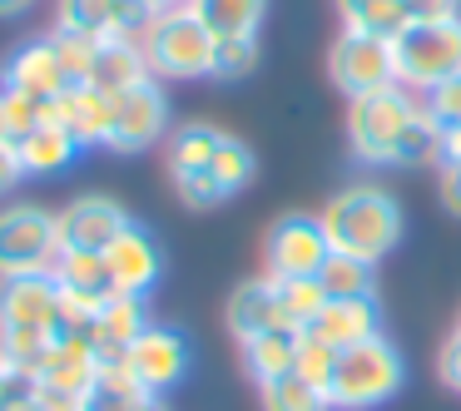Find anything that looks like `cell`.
I'll return each instance as SVG.
<instances>
[{
    "label": "cell",
    "instance_id": "1",
    "mask_svg": "<svg viewBox=\"0 0 461 411\" xmlns=\"http://www.w3.org/2000/svg\"><path fill=\"white\" fill-rule=\"evenodd\" d=\"M60 332H70V327H65L55 273L0 278V367L31 381V371L41 367L45 347Z\"/></svg>",
    "mask_w": 461,
    "mask_h": 411
},
{
    "label": "cell",
    "instance_id": "2",
    "mask_svg": "<svg viewBox=\"0 0 461 411\" xmlns=\"http://www.w3.org/2000/svg\"><path fill=\"white\" fill-rule=\"evenodd\" d=\"M318 219H322V233H328L332 253H352V258H367V263L397 253L402 233H407L402 203L382 183H367V179L338 189L322 203Z\"/></svg>",
    "mask_w": 461,
    "mask_h": 411
},
{
    "label": "cell",
    "instance_id": "3",
    "mask_svg": "<svg viewBox=\"0 0 461 411\" xmlns=\"http://www.w3.org/2000/svg\"><path fill=\"white\" fill-rule=\"evenodd\" d=\"M421 94L402 90V85H382L357 100H348V149L362 169H392L397 144L407 134V124L417 120Z\"/></svg>",
    "mask_w": 461,
    "mask_h": 411
},
{
    "label": "cell",
    "instance_id": "4",
    "mask_svg": "<svg viewBox=\"0 0 461 411\" xmlns=\"http://www.w3.org/2000/svg\"><path fill=\"white\" fill-rule=\"evenodd\" d=\"M407 381V357L392 337H367L357 347L338 352V377H332V411H377Z\"/></svg>",
    "mask_w": 461,
    "mask_h": 411
},
{
    "label": "cell",
    "instance_id": "5",
    "mask_svg": "<svg viewBox=\"0 0 461 411\" xmlns=\"http://www.w3.org/2000/svg\"><path fill=\"white\" fill-rule=\"evenodd\" d=\"M213 31L199 21V15L184 5V11H164L149 21V31H144L140 40V55L144 65H149L154 80H209L213 70Z\"/></svg>",
    "mask_w": 461,
    "mask_h": 411
},
{
    "label": "cell",
    "instance_id": "6",
    "mask_svg": "<svg viewBox=\"0 0 461 411\" xmlns=\"http://www.w3.org/2000/svg\"><path fill=\"white\" fill-rule=\"evenodd\" d=\"M392 65H397V85L411 94H427L437 85L461 75V15L437 25H407L392 35Z\"/></svg>",
    "mask_w": 461,
    "mask_h": 411
},
{
    "label": "cell",
    "instance_id": "7",
    "mask_svg": "<svg viewBox=\"0 0 461 411\" xmlns=\"http://www.w3.org/2000/svg\"><path fill=\"white\" fill-rule=\"evenodd\" d=\"M60 263V219L41 203H5L0 209V278L50 273Z\"/></svg>",
    "mask_w": 461,
    "mask_h": 411
},
{
    "label": "cell",
    "instance_id": "8",
    "mask_svg": "<svg viewBox=\"0 0 461 411\" xmlns=\"http://www.w3.org/2000/svg\"><path fill=\"white\" fill-rule=\"evenodd\" d=\"M332 243L318 213H283L263 233V273L268 278H318Z\"/></svg>",
    "mask_w": 461,
    "mask_h": 411
},
{
    "label": "cell",
    "instance_id": "9",
    "mask_svg": "<svg viewBox=\"0 0 461 411\" xmlns=\"http://www.w3.org/2000/svg\"><path fill=\"white\" fill-rule=\"evenodd\" d=\"M328 80L338 94L357 100L367 90H382V85H397V65H392V40L372 31H342L338 40L328 45Z\"/></svg>",
    "mask_w": 461,
    "mask_h": 411
},
{
    "label": "cell",
    "instance_id": "10",
    "mask_svg": "<svg viewBox=\"0 0 461 411\" xmlns=\"http://www.w3.org/2000/svg\"><path fill=\"white\" fill-rule=\"evenodd\" d=\"M149 21H154L149 0H60L55 5V31L90 35V40L140 45Z\"/></svg>",
    "mask_w": 461,
    "mask_h": 411
},
{
    "label": "cell",
    "instance_id": "11",
    "mask_svg": "<svg viewBox=\"0 0 461 411\" xmlns=\"http://www.w3.org/2000/svg\"><path fill=\"white\" fill-rule=\"evenodd\" d=\"M159 139H169V100H164L159 80H144L114 100V124L104 149L110 154H144Z\"/></svg>",
    "mask_w": 461,
    "mask_h": 411
},
{
    "label": "cell",
    "instance_id": "12",
    "mask_svg": "<svg viewBox=\"0 0 461 411\" xmlns=\"http://www.w3.org/2000/svg\"><path fill=\"white\" fill-rule=\"evenodd\" d=\"M50 273H55V282H60V308H65V327H70V332H85L95 312L114 298L104 253H70V248H60V263H55Z\"/></svg>",
    "mask_w": 461,
    "mask_h": 411
},
{
    "label": "cell",
    "instance_id": "13",
    "mask_svg": "<svg viewBox=\"0 0 461 411\" xmlns=\"http://www.w3.org/2000/svg\"><path fill=\"white\" fill-rule=\"evenodd\" d=\"M55 219H60V248L70 253H104L134 223L130 209L120 199H104V193H80Z\"/></svg>",
    "mask_w": 461,
    "mask_h": 411
},
{
    "label": "cell",
    "instance_id": "14",
    "mask_svg": "<svg viewBox=\"0 0 461 411\" xmlns=\"http://www.w3.org/2000/svg\"><path fill=\"white\" fill-rule=\"evenodd\" d=\"M104 362L110 357H104L85 332H60V337L45 347L41 367L31 371V387H55V391H70V397H90V387L100 381Z\"/></svg>",
    "mask_w": 461,
    "mask_h": 411
},
{
    "label": "cell",
    "instance_id": "15",
    "mask_svg": "<svg viewBox=\"0 0 461 411\" xmlns=\"http://www.w3.org/2000/svg\"><path fill=\"white\" fill-rule=\"evenodd\" d=\"M120 367L130 371L140 387H149L154 397H164V391L179 387L184 371H189V347H184V337L169 327H144L140 337L120 352Z\"/></svg>",
    "mask_w": 461,
    "mask_h": 411
},
{
    "label": "cell",
    "instance_id": "16",
    "mask_svg": "<svg viewBox=\"0 0 461 411\" xmlns=\"http://www.w3.org/2000/svg\"><path fill=\"white\" fill-rule=\"evenodd\" d=\"M104 263H110L114 292H124V298H149L164 278V243L154 238V228L130 223V228L104 248Z\"/></svg>",
    "mask_w": 461,
    "mask_h": 411
},
{
    "label": "cell",
    "instance_id": "17",
    "mask_svg": "<svg viewBox=\"0 0 461 411\" xmlns=\"http://www.w3.org/2000/svg\"><path fill=\"white\" fill-rule=\"evenodd\" d=\"M0 85L5 90H21L41 104H55L70 80H65V65H60V50H55V35H35V40L15 45L5 70H0Z\"/></svg>",
    "mask_w": 461,
    "mask_h": 411
},
{
    "label": "cell",
    "instance_id": "18",
    "mask_svg": "<svg viewBox=\"0 0 461 411\" xmlns=\"http://www.w3.org/2000/svg\"><path fill=\"white\" fill-rule=\"evenodd\" d=\"M114 100H120V94L100 90V85H75V90H65L60 100L45 110V120L65 124L85 149H104L110 124H114Z\"/></svg>",
    "mask_w": 461,
    "mask_h": 411
},
{
    "label": "cell",
    "instance_id": "19",
    "mask_svg": "<svg viewBox=\"0 0 461 411\" xmlns=\"http://www.w3.org/2000/svg\"><path fill=\"white\" fill-rule=\"evenodd\" d=\"M308 332L322 337L328 347L348 352L367 337H382V302L377 298H328Z\"/></svg>",
    "mask_w": 461,
    "mask_h": 411
},
{
    "label": "cell",
    "instance_id": "20",
    "mask_svg": "<svg viewBox=\"0 0 461 411\" xmlns=\"http://www.w3.org/2000/svg\"><path fill=\"white\" fill-rule=\"evenodd\" d=\"M15 154H21V169L25 179H55V174H65L75 159L85 154V144L75 139L65 124L55 120H41L31 134H25L21 144H15Z\"/></svg>",
    "mask_w": 461,
    "mask_h": 411
},
{
    "label": "cell",
    "instance_id": "21",
    "mask_svg": "<svg viewBox=\"0 0 461 411\" xmlns=\"http://www.w3.org/2000/svg\"><path fill=\"white\" fill-rule=\"evenodd\" d=\"M223 322H229V332H233L239 342L258 337V332L283 327V312H278V288H273V278H268V273H263V278L239 282V288L229 292V308H223Z\"/></svg>",
    "mask_w": 461,
    "mask_h": 411
},
{
    "label": "cell",
    "instance_id": "22",
    "mask_svg": "<svg viewBox=\"0 0 461 411\" xmlns=\"http://www.w3.org/2000/svg\"><path fill=\"white\" fill-rule=\"evenodd\" d=\"M149 327V312H144V298H124V292H114L110 302H104L100 312L90 317V327H85V337L95 342V347L104 352V357H120L124 347H130L140 332Z\"/></svg>",
    "mask_w": 461,
    "mask_h": 411
},
{
    "label": "cell",
    "instance_id": "23",
    "mask_svg": "<svg viewBox=\"0 0 461 411\" xmlns=\"http://www.w3.org/2000/svg\"><path fill=\"white\" fill-rule=\"evenodd\" d=\"M298 327H273V332H258V337L239 342L243 352V371H249L258 387H268V381L288 377L293 362H298Z\"/></svg>",
    "mask_w": 461,
    "mask_h": 411
},
{
    "label": "cell",
    "instance_id": "24",
    "mask_svg": "<svg viewBox=\"0 0 461 411\" xmlns=\"http://www.w3.org/2000/svg\"><path fill=\"white\" fill-rule=\"evenodd\" d=\"M85 411H164V401L154 397L149 387H140V381L120 367V357H114V362H104L100 381L90 387Z\"/></svg>",
    "mask_w": 461,
    "mask_h": 411
},
{
    "label": "cell",
    "instance_id": "25",
    "mask_svg": "<svg viewBox=\"0 0 461 411\" xmlns=\"http://www.w3.org/2000/svg\"><path fill=\"white\" fill-rule=\"evenodd\" d=\"M189 11L213 31V40H223V35H258L268 0H189Z\"/></svg>",
    "mask_w": 461,
    "mask_h": 411
},
{
    "label": "cell",
    "instance_id": "26",
    "mask_svg": "<svg viewBox=\"0 0 461 411\" xmlns=\"http://www.w3.org/2000/svg\"><path fill=\"white\" fill-rule=\"evenodd\" d=\"M318 282L328 298H377V263L352 258V253H328Z\"/></svg>",
    "mask_w": 461,
    "mask_h": 411
},
{
    "label": "cell",
    "instance_id": "27",
    "mask_svg": "<svg viewBox=\"0 0 461 411\" xmlns=\"http://www.w3.org/2000/svg\"><path fill=\"white\" fill-rule=\"evenodd\" d=\"M219 144H223L219 124H179V130H169V174L209 169Z\"/></svg>",
    "mask_w": 461,
    "mask_h": 411
},
{
    "label": "cell",
    "instance_id": "28",
    "mask_svg": "<svg viewBox=\"0 0 461 411\" xmlns=\"http://www.w3.org/2000/svg\"><path fill=\"white\" fill-rule=\"evenodd\" d=\"M338 15H342V31H372V35H382V40L407 31L402 0H338Z\"/></svg>",
    "mask_w": 461,
    "mask_h": 411
},
{
    "label": "cell",
    "instance_id": "29",
    "mask_svg": "<svg viewBox=\"0 0 461 411\" xmlns=\"http://www.w3.org/2000/svg\"><path fill=\"white\" fill-rule=\"evenodd\" d=\"M273 288H278L283 327H298V332H308L312 317L322 312V302H328V292H322L318 278H273Z\"/></svg>",
    "mask_w": 461,
    "mask_h": 411
},
{
    "label": "cell",
    "instance_id": "30",
    "mask_svg": "<svg viewBox=\"0 0 461 411\" xmlns=\"http://www.w3.org/2000/svg\"><path fill=\"white\" fill-rule=\"evenodd\" d=\"M209 174L219 179V189L229 193V199H239V193L253 183V174H258V159H253V149H249L243 139L223 134V144H219V154H213Z\"/></svg>",
    "mask_w": 461,
    "mask_h": 411
},
{
    "label": "cell",
    "instance_id": "31",
    "mask_svg": "<svg viewBox=\"0 0 461 411\" xmlns=\"http://www.w3.org/2000/svg\"><path fill=\"white\" fill-rule=\"evenodd\" d=\"M258 397H263V411H332V397H328V391L308 387L298 371H288V377L258 387Z\"/></svg>",
    "mask_w": 461,
    "mask_h": 411
},
{
    "label": "cell",
    "instance_id": "32",
    "mask_svg": "<svg viewBox=\"0 0 461 411\" xmlns=\"http://www.w3.org/2000/svg\"><path fill=\"white\" fill-rule=\"evenodd\" d=\"M253 70H258V35H223V40L213 45V70H209V80L239 85V80H249Z\"/></svg>",
    "mask_w": 461,
    "mask_h": 411
},
{
    "label": "cell",
    "instance_id": "33",
    "mask_svg": "<svg viewBox=\"0 0 461 411\" xmlns=\"http://www.w3.org/2000/svg\"><path fill=\"white\" fill-rule=\"evenodd\" d=\"M45 110H50V104H41V100H31V94L5 90V85H0V139H5V144H21L25 134H31L35 124L45 120Z\"/></svg>",
    "mask_w": 461,
    "mask_h": 411
},
{
    "label": "cell",
    "instance_id": "34",
    "mask_svg": "<svg viewBox=\"0 0 461 411\" xmlns=\"http://www.w3.org/2000/svg\"><path fill=\"white\" fill-rule=\"evenodd\" d=\"M293 371H298L308 387L332 391V377H338V347H328L322 337L303 332V337H298V362H293Z\"/></svg>",
    "mask_w": 461,
    "mask_h": 411
},
{
    "label": "cell",
    "instance_id": "35",
    "mask_svg": "<svg viewBox=\"0 0 461 411\" xmlns=\"http://www.w3.org/2000/svg\"><path fill=\"white\" fill-rule=\"evenodd\" d=\"M169 179H174V193L184 199V209H194V213H209V209H219V203H229V193L219 189V179H213L209 169L169 174Z\"/></svg>",
    "mask_w": 461,
    "mask_h": 411
},
{
    "label": "cell",
    "instance_id": "36",
    "mask_svg": "<svg viewBox=\"0 0 461 411\" xmlns=\"http://www.w3.org/2000/svg\"><path fill=\"white\" fill-rule=\"evenodd\" d=\"M421 104H427V114L441 124V130H447V124H461V75L447 80V85H437V90H427Z\"/></svg>",
    "mask_w": 461,
    "mask_h": 411
},
{
    "label": "cell",
    "instance_id": "37",
    "mask_svg": "<svg viewBox=\"0 0 461 411\" xmlns=\"http://www.w3.org/2000/svg\"><path fill=\"white\" fill-rule=\"evenodd\" d=\"M407 25H437V21H456L461 0H402Z\"/></svg>",
    "mask_w": 461,
    "mask_h": 411
},
{
    "label": "cell",
    "instance_id": "38",
    "mask_svg": "<svg viewBox=\"0 0 461 411\" xmlns=\"http://www.w3.org/2000/svg\"><path fill=\"white\" fill-rule=\"evenodd\" d=\"M437 371H441V381H447L451 391H461V327L451 332L447 342H441V352H437Z\"/></svg>",
    "mask_w": 461,
    "mask_h": 411
},
{
    "label": "cell",
    "instance_id": "39",
    "mask_svg": "<svg viewBox=\"0 0 461 411\" xmlns=\"http://www.w3.org/2000/svg\"><path fill=\"white\" fill-rule=\"evenodd\" d=\"M25 183V169H21V154H15V144L0 139V199L5 193H15Z\"/></svg>",
    "mask_w": 461,
    "mask_h": 411
},
{
    "label": "cell",
    "instance_id": "40",
    "mask_svg": "<svg viewBox=\"0 0 461 411\" xmlns=\"http://www.w3.org/2000/svg\"><path fill=\"white\" fill-rule=\"evenodd\" d=\"M437 169H461V124H447V130H441Z\"/></svg>",
    "mask_w": 461,
    "mask_h": 411
},
{
    "label": "cell",
    "instance_id": "41",
    "mask_svg": "<svg viewBox=\"0 0 461 411\" xmlns=\"http://www.w3.org/2000/svg\"><path fill=\"white\" fill-rule=\"evenodd\" d=\"M441 203H447V213H456L461 219V169H441Z\"/></svg>",
    "mask_w": 461,
    "mask_h": 411
},
{
    "label": "cell",
    "instance_id": "42",
    "mask_svg": "<svg viewBox=\"0 0 461 411\" xmlns=\"http://www.w3.org/2000/svg\"><path fill=\"white\" fill-rule=\"evenodd\" d=\"M25 391H31V381H25V377H15V371H5V367H0V411H11V401H21Z\"/></svg>",
    "mask_w": 461,
    "mask_h": 411
},
{
    "label": "cell",
    "instance_id": "43",
    "mask_svg": "<svg viewBox=\"0 0 461 411\" xmlns=\"http://www.w3.org/2000/svg\"><path fill=\"white\" fill-rule=\"evenodd\" d=\"M35 0H0V21H15V15H25Z\"/></svg>",
    "mask_w": 461,
    "mask_h": 411
},
{
    "label": "cell",
    "instance_id": "44",
    "mask_svg": "<svg viewBox=\"0 0 461 411\" xmlns=\"http://www.w3.org/2000/svg\"><path fill=\"white\" fill-rule=\"evenodd\" d=\"M184 5H189V0H149V11H154V15H164V11H184Z\"/></svg>",
    "mask_w": 461,
    "mask_h": 411
},
{
    "label": "cell",
    "instance_id": "45",
    "mask_svg": "<svg viewBox=\"0 0 461 411\" xmlns=\"http://www.w3.org/2000/svg\"><path fill=\"white\" fill-rule=\"evenodd\" d=\"M11 411H45V407H41V401H35V397H31V391H25V397H21V401H11Z\"/></svg>",
    "mask_w": 461,
    "mask_h": 411
},
{
    "label": "cell",
    "instance_id": "46",
    "mask_svg": "<svg viewBox=\"0 0 461 411\" xmlns=\"http://www.w3.org/2000/svg\"><path fill=\"white\" fill-rule=\"evenodd\" d=\"M456 327H461V322H456Z\"/></svg>",
    "mask_w": 461,
    "mask_h": 411
}]
</instances>
